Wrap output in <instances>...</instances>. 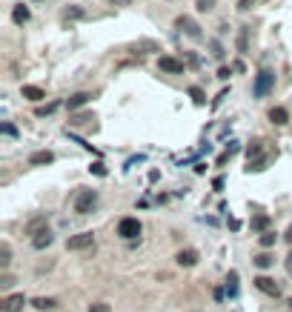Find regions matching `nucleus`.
<instances>
[{
    "mask_svg": "<svg viewBox=\"0 0 292 312\" xmlns=\"http://www.w3.org/2000/svg\"><path fill=\"white\" fill-rule=\"evenodd\" d=\"M97 203V189H80L75 198V212L77 215H89Z\"/></svg>",
    "mask_w": 292,
    "mask_h": 312,
    "instance_id": "obj_1",
    "label": "nucleus"
},
{
    "mask_svg": "<svg viewBox=\"0 0 292 312\" xmlns=\"http://www.w3.org/2000/svg\"><path fill=\"white\" fill-rule=\"evenodd\" d=\"M140 220L138 218H123L118 223V235L123 238V241H135V238H140Z\"/></svg>",
    "mask_w": 292,
    "mask_h": 312,
    "instance_id": "obj_2",
    "label": "nucleus"
},
{
    "mask_svg": "<svg viewBox=\"0 0 292 312\" xmlns=\"http://www.w3.org/2000/svg\"><path fill=\"white\" fill-rule=\"evenodd\" d=\"M89 247H95V235H92V232H77V235H72V238L66 241V250H72V252L89 250Z\"/></svg>",
    "mask_w": 292,
    "mask_h": 312,
    "instance_id": "obj_3",
    "label": "nucleus"
},
{
    "mask_svg": "<svg viewBox=\"0 0 292 312\" xmlns=\"http://www.w3.org/2000/svg\"><path fill=\"white\" fill-rule=\"evenodd\" d=\"M272 83H275V75L269 69H263L258 75V80H255V97H263V94L272 89Z\"/></svg>",
    "mask_w": 292,
    "mask_h": 312,
    "instance_id": "obj_4",
    "label": "nucleus"
},
{
    "mask_svg": "<svg viewBox=\"0 0 292 312\" xmlns=\"http://www.w3.org/2000/svg\"><path fill=\"white\" fill-rule=\"evenodd\" d=\"M175 29H181L184 34H189V37H195V40L200 37V26L195 23L192 17H186V15H181V17L175 20Z\"/></svg>",
    "mask_w": 292,
    "mask_h": 312,
    "instance_id": "obj_5",
    "label": "nucleus"
},
{
    "mask_svg": "<svg viewBox=\"0 0 292 312\" xmlns=\"http://www.w3.org/2000/svg\"><path fill=\"white\" fill-rule=\"evenodd\" d=\"M255 286H258L261 292L272 295V298H278V295H281V286H278V283L272 281L269 275H258V278H255Z\"/></svg>",
    "mask_w": 292,
    "mask_h": 312,
    "instance_id": "obj_6",
    "label": "nucleus"
},
{
    "mask_svg": "<svg viewBox=\"0 0 292 312\" xmlns=\"http://www.w3.org/2000/svg\"><path fill=\"white\" fill-rule=\"evenodd\" d=\"M26 307V298H23V292H17V295H9V298H3V304H0V310L3 312H20Z\"/></svg>",
    "mask_w": 292,
    "mask_h": 312,
    "instance_id": "obj_7",
    "label": "nucleus"
},
{
    "mask_svg": "<svg viewBox=\"0 0 292 312\" xmlns=\"http://www.w3.org/2000/svg\"><path fill=\"white\" fill-rule=\"evenodd\" d=\"M158 69H161V72H169V75H181V72H184V61H175V58H169V55H161Z\"/></svg>",
    "mask_w": 292,
    "mask_h": 312,
    "instance_id": "obj_8",
    "label": "nucleus"
},
{
    "mask_svg": "<svg viewBox=\"0 0 292 312\" xmlns=\"http://www.w3.org/2000/svg\"><path fill=\"white\" fill-rule=\"evenodd\" d=\"M49 226H46V215H40V218H32L29 223H26V235H32V238H37L40 232H46Z\"/></svg>",
    "mask_w": 292,
    "mask_h": 312,
    "instance_id": "obj_9",
    "label": "nucleus"
},
{
    "mask_svg": "<svg viewBox=\"0 0 292 312\" xmlns=\"http://www.w3.org/2000/svg\"><path fill=\"white\" fill-rule=\"evenodd\" d=\"M89 100H92V94H89V92H77V94H72V97L66 100V106H69V112H75V109L86 106Z\"/></svg>",
    "mask_w": 292,
    "mask_h": 312,
    "instance_id": "obj_10",
    "label": "nucleus"
},
{
    "mask_svg": "<svg viewBox=\"0 0 292 312\" xmlns=\"http://www.w3.org/2000/svg\"><path fill=\"white\" fill-rule=\"evenodd\" d=\"M175 261H178V266H195V264H198V252L195 250H181L175 255Z\"/></svg>",
    "mask_w": 292,
    "mask_h": 312,
    "instance_id": "obj_11",
    "label": "nucleus"
},
{
    "mask_svg": "<svg viewBox=\"0 0 292 312\" xmlns=\"http://www.w3.org/2000/svg\"><path fill=\"white\" fill-rule=\"evenodd\" d=\"M269 121H272L275 126H284L287 121H290V112H287L284 106H272V109H269Z\"/></svg>",
    "mask_w": 292,
    "mask_h": 312,
    "instance_id": "obj_12",
    "label": "nucleus"
},
{
    "mask_svg": "<svg viewBox=\"0 0 292 312\" xmlns=\"http://www.w3.org/2000/svg\"><path fill=\"white\" fill-rule=\"evenodd\" d=\"M29 17H32V12H29V9H26V6H23V3H20V6H15V9H12V20H15V23H17V26H23V23H29Z\"/></svg>",
    "mask_w": 292,
    "mask_h": 312,
    "instance_id": "obj_13",
    "label": "nucleus"
},
{
    "mask_svg": "<svg viewBox=\"0 0 292 312\" xmlns=\"http://www.w3.org/2000/svg\"><path fill=\"white\" fill-rule=\"evenodd\" d=\"M52 241H55V235L46 229V232H40L37 238H32V247H34V250H49V247H52Z\"/></svg>",
    "mask_w": 292,
    "mask_h": 312,
    "instance_id": "obj_14",
    "label": "nucleus"
},
{
    "mask_svg": "<svg viewBox=\"0 0 292 312\" xmlns=\"http://www.w3.org/2000/svg\"><path fill=\"white\" fill-rule=\"evenodd\" d=\"M52 160H55V155H52L49 149H40V152H34V155L29 157L32 166H46V163H52Z\"/></svg>",
    "mask_w": 292,
    "mask_h": 312,
    "instance_id": "obj_15",
    "label": "nucleus"
},
{
    "mask_svg": "<svg viewBox=\"0 0 292 312\" xmlns=\"http://www.w3.org/2000/svg\"><path fill=\"white\" fill-rule=\"evenodd\" d=\"M23 97L37 103V100H43V97H46V92H43L40 86H23Z\"/></svg>",
    "mask_w": 292,
    "mask_h": 312,
    "instance_id": "obj_16",
    "label": "nucleus"
},
{
    "mask_svg": "<svg viewBox=\"0 0 292 312\" xmlns=\"http://www.w3.org/2000/svg\"><path fill=\"white\" fill-rule=\"evenodd\" d=\"M61 17H63V20H80V17H86V12H83L80 6H69V9H63Z\"/></svg>",
    "mask_w": 292,
    "mask_h": 312,
    "instance_id": "obj_17",
    "label": "nucleus"
},
{
    "mask_svg": "<svg viewBox=\"0 0 292 312\" xmlns=\"http://www.w3.org/2000/svg\"><path fill=\"white\" fill-rule=\"evenodd\" d=\"M9 264H12V250H9V244H0V269L6 272Z\"/></svg>",
    "mask_w": 292,
    "mask_h": 312,
    "instance_id": "obj_18",
    "label": "nucleus"
},
{
    "mask_svg": "<svg viewBox=\"0 0 292 312\" xmlns=\"http://www.w3.org/2000/svg\"><path fill=\"white\" fill-rule=\"evenodd\" d=\"M272 264H275V258H272L269 252H261V255H255V266H258V269H269Z\"/></svg>",
    "mask_w": 292,
    "mask_h": 312,
    "instance_id": "obj_19",
    "label": "nucleus"
},
{
    "mask_svg": "<svg viewBox=\"0 0 292 312\" xmlns=\"http://www.w3.org/2000/svg\"><path fill=\"white\" fill-rule=\"evenodd\" d=\"M32 307H34V310H55V307H58V301H55V298H34Z\"/></svg>",
    "mask_w": 292,
    "mask_h": 312,
    "instance_id": "obj_20",
    "label": "nucleus"
},
{
    "mask_svg": "<svg viewBox=\"0 0 292 312\" xmlns=\"http://www.w3.org/2000/svg\"><path fill=\"white\" fill-rule=\"evenodd\" d=\"M266 226H269V215H255V218H252V229H255V232L263 235V232H266Z\"/></svg>",
    "mask_w": 292,
    "mask_h": 312,
    "instance_id": "obj_21",
    "label": "nucleus"
},
{
    "mask_svg": "<svg viewBox=\"0 0 292 312\" xmlns=\"http://www.w3.org/2000/svg\"><path fill=\"white\" fill-rule=\"evenodd\" d=\"M258 244L263 247V250H269V247H275V244H278V235H275V232H263V235L258 238Z\"/></svg>",
    "mask_w": 292,
    "mask_h": 312,
    "instance_id": "obj_22",
    "label": "nucleus"
},
{
    "mask_svg": "<svg viewBox=\"0 0 292 312\" xmlns=\"http://www.w3.org/2000/svg\"><path fill=\"white\" fill-rule=\"evenodd\" d=\"M227 292L229 295H238V272H229L227 275Z\"/></svg>",
    "mask_w": 292,
    "mask_h": 312,
    "instance_id": "obj_23",
    "label": "nucleus"
},
{
    "mask_svg": "<svg viewBox=\"0 0 292 312\" xmlns=\"http://www.w3.org/2000/svg\"><path fill=\"white\" fill-rule=\"evenodd\" d=\"M261 155V140H255L252 146H246V157H249V163H252V157Z\"/></svg>",
    "mask_w": 292,
    "mask_h": 312,
    "instance_id": "obj_24",
    "label": "nucleus"
},
{
    "mask_svg": "<svg viewBox=\"0 0 292 312\" xmlns=\"http://www.w3.org/2000/svg\"><path fill=\"white\" fill-rule=\"evenodd\" d=\"M89 312H112V307L103 301H95V304H89Z\"/></svg>",
    "mask_w": 292,
    "mask_h": 312,
    "instance_id": "obj_25",
    "label": "nucleus"
},
{
    "mask_svg": "<svg viewBox=\"0 0 292 312\" xmlns=\"http://www.w3.org/2000/svg\"><path fill=\"white\" fill-rule=\"evenodd\" d=\"M195 6H198V12H209V9H215V0H198Z\"/></svg>",
    "mask_w": 292,
    "mask_h": 312,
    "instance_id": "obj_26",
    "label": "nucleus"
},
{
    "mask_svg": "<svg viewBox=\"0 0 292 312\" xmlns=\"http://www.w3.org/2000/svg\"><path fill=\"white\" fill-rule=\"evenodd\" d=\"M189 94H192V100L198 103V106H203V92H200L198 86H192V89H189Z\"/></svg>",
    "mask_w": 292,
    "mask_h": 312,
    "instance_id": "obj_27",
    "label": "nucleus"
},
{
    "mask_svg": "<svg viewBox=\"0 0 292 312\" xmlns=\"http://www.w3.org/2000/svg\"><path fill=\"white\" fill-rule=\"evenodd\" d=\"M55 109H58V103H49V106H46V109H43V106H40V109H37V115H40V118H43V115H49V112H55Z\"/></svg>",
    "mask_w": 292,
    "mask_h": 312,
    "instance_id": "obj_28",
    "label": "nucleus"
},
{
    "mask_svg": "<svg viewBox=\"0 0 292 312\" xmlns=\"http://www.w3.org/2000/svg\"><path fill=\"white\" fill-rule=\"evenodd\" d=\"M252 3H255V0H238V9L246 12V9H252Z\"/></svg>",
    "mask_w": 292,
    "mask_h": 312,
    "instance_id": "obj_29",
    "label": "nucleus"
},
{
    "mask_svg": "<svg viewBox=\"0 0 292 312\" xmlns=\"http://www.w3.org/2000/svg\"><path fill=\"white\" fill-rule=\"evenodd\" d=\"M95 175H106V169H103V163H95V166H89Z\"/></svg>",
    "mask_w": 292,
    "mask_h": 312,
    "instance_id": "obj_30",
    "label": "nucleus"
},
{
    "mask_svg": "<svg viewBox=\"0 0 292 312\" xmlns=\"http://www.w3.org/2000/svg\"><path fill=\"white\" fill-rule=\"evenodd\" d=\"M109 3H112V6H129L132 0H109Z\"/></svg>",
    "mask_w": 292,
    "mask_h": 312,
    "instance_id": "obj_31",
    "label": "nucleus"
},
{
    "mask_svg": "<svg viewBox=\"0 0 292 312\" xmlns=\"http://www.w3.org/2000/svg\"><path fill=\"white\" fill-rule=\"evenodd\" d=\"M287 272H290V275H292V252H290V255H287Z\"/></svg>",
    "mask_w": 292,
    "mask_h": 312,
    "instance_id": "obj_32",
    "label": "nucleus"
},
{
    "mask_svg": "<svg viewBox=\"0 0 292 312\" xmlns=\"http://www.w3.org/2000/svg\"><path fill=\"white\" fill-rule=\"evenodd\" d=\"M284 238H287V241H290V244H292V226H290V229H287V235H284Z\"/></svg>",
    "mask_w": 292,
    "mask_h": 312,
    "instance_id": "obj_33",
    "label": "nucleus"
}]
</instances>
